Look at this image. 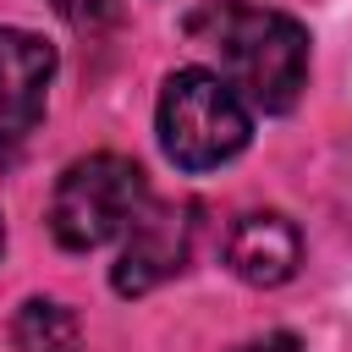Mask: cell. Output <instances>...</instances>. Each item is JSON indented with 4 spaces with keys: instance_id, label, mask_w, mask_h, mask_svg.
Instances as JSON below:
<instances>
[{
    "instance_id": "1",
    "label": "cell",
    "mask_w": 352,
    "mask_h": 352,
    "mask_svg": "<svg viewBox=\"0 0 352 352\" xmlns=\"http://www.w3.org/2000/svg\"><path fill=\"white\" fill-rule=\"evenodd\" d=\"M187 38L248 110H292L308 82V33L286 11L253 0H209L187 16Z\"/></svg>"
},
{
    "instance_id": "2",
    "label": "cell",
    "mask_w": 352,
    "mask_h": 352,
    "mask_svg": "<svg viewBox=\"0 0 352 352\" xmlns=\"http://www.w3.org/2000/svg\"><path fill=\"white\" fill-rule=\"evenodd\" d=\"M160 148L182 170H214L236 160L253 138V110L209 72V66H182L160 88Z\"/></svg>"
},
{
    "instance_id": "3",
    "label": "cell",
    "mask_w": 352,
    "mask_h": 352,
    "mask_svg": "<svg viewBox=\"0 0 352 352\" xmlns=\"http://www.w3.org/2000/svg\"><path fill=\"white\" fill-rule=\"evenodd\" d=\"M143 204H148L143 170L126 154H88V160L60 170L55 198H50V231L60 248L88 253V248L116 242L138 220Z\"/></svg>"
},
{
    "instance_id": "4",
    "label": "cell",
    "mask_w": 352,
    "mask_h": 352,
    "mask_svg": "<svg viewBox=\"0 0 352 352\" xmlns=\"http://www.w3.org/2000/svg\"><path fill=\"white\" fill-rule=\"evenodd\" d=\"M187 214L192 209H176V204H143L138 209V220L121 231L126 242H121V258L110 270L121 297H138L187 264V253H192V220Z\"/></svg>"
},
{
    "instance_id": "5",
    "label": "cell",
    "mask_w": 352,
    "mask_h": 352,
    "mask_svg": "<svg viewBox=\"0 0 352 352\" xmlns=\"http://www.w3.org/2000/svg\"><path fill=\"white\" fill-rule=\"evenodd\" d=\"M55 77V50L38 33L0 28V143L33 132L44 116V94Z\"/></svg>"
},
{
    "instance_id": "6",
    "label": "cell",
    "mask_w": 352,
    "mask_h": 352,
    "mask_svg": "<svg viewBox=\"0 0 352 352\" xmlns=\"http://www.w3.org/2000/svg\"><path fill=\"white\" fill-rule=\"evenodd\" d=\"M226 264L248 286H280L302 264V236L286 214H242L226 236Z\"/></svg>"
},
{
    "instance_id": "7",
    "label": "cell",
    "mask_w": 352,
    "mask_h": 352,
    "mask_svg": "<svg viewBox=\"0 0 352 352\" xmlns=\"http://www.w3.org/2000/svg\"><path fill=\"white\" fill-rule=\"evenodd\" d=\"M11 336H16L22 352H82V324H77V314H72L66 302H50V297L22 302Z\"/></svg>"
},
{
    "instance_id": "8",
    "label": "cell",
    "mask_w": 352,
    "mask_h": 352,
    "mask_svg": "<svg viewBox=\"0 0 352 352\" xmlns=\"http://www.w3.org/2000/svg\"><path fill=\"white\" fill-rule=\"evenodd\" d=\"M50 6H55V16L72 22L77 33H99V28H110L116 11H121L116 0H50Z\"/></svg>"
},
{
    "instance_id": "9",
    "label": "cell",
    "mask_w": 352,
    "mask_h": 352,
    "mask_svg": "<svg viewBox=\"0 0 352 352\" xmlns=\"http://www.w3.org/2000/svg\"><path fill=\"white\" fill-rule=\"evenodd\" d=\"M231 352H302V341H297L292 330H270V336H253V341H242V346H231Z\"/></svg>"
},
{
    "instance_id": "10",
    "label": "cell",
    "mask_w": 352,
    "mask_h": 352,
    "mask_svg": "<svg viewBox=\"0 0 352 352\" xmlns=\"http://www.w3.org/2000/svg\"><path fill=\"white\" fill-rule=\"evenodd\" d=\"M0 242H6V236H0Z\"/></svg>"
}]
</instances>
